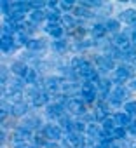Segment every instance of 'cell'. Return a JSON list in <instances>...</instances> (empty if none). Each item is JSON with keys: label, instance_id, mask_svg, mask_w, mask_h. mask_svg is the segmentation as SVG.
<instances>
[{"label": "cell", "instance_id": "6da1fadb", "mask_svg": "<svg viewBox=\"0 0 136 148\" xmlns=\"http://www.w3.org/2000/svg\"><path fill=\"white\" fill-rule=\"evenodd\" d=\"M134 66H131V64H120V66H117L115 70H113V82H117L119 86H122L124 82H127V80H131V79H134Z\"/></svg>", "mask_w": 136, "mask_h": 148}, {"label": "cell", "instance_id": "7a4b0ae2", "mask_svg": "<svg viewBox=\"0 0 136 148\" xmlns=\"http://www.w3.org/2000/svg\"><path fill=\"white\" fill-rule=\"evenodd\" d=\"M96 96H98V87H96L94 84L84 82V84L80 86V99H82L84 103H94Z\"/></svg>", "mask_w": 136, "mask_h": 148}, {"label": "cell", "instance_id": "3957f363", "mask_svg": "<svg viewBox=\"0 0 136 148\" xmlns=\"http://www.w3.org/2000/svg\"><path fill=\"white\" fill-rule=\"evenodd\" d=\"M66 112L72 113V115H86V103L80 99V98H70L66 103Z\"/></svg>", "mask_w": 136, "mask_h": 148}, {"label": "cell", "instance_id": "277c9868", "mask_svg": "<svg viewBox=\"0 0 136 148\" xmlns=\"http://www.w3.org/2000/svg\"><path fill=\"white\" fill-rule=\"evenodd\" d=\"M113 47H117V49L124 54V52L131 51L134 45H133V40H131L127 35H124V33H117V35H113Z\"/></svg>", "mask_w": 136, "mask_h": 148}, {"label": "cell", "instance_id": "5b68a950", "mask_svg": "<svg viewBox=\"0 0 136 148\" xmlns=\"http://www.w3.org/2000/svg\"><path fill=\"white\" fill-rule=\"evenodd\" d=\"M129 96V91L124 87V86H117V87H113L112 89V92H110V96H108V101L112 103V105H122V101L126 99Z\"/></svg>", "mask_w": 136, "mask_h": 148}, {"label": "cell", "instance_id": "8992f818", "mask_svg": "<svg viewBox=\"0 0 136 148\" xmlns=\"http://www.w3.org/2000/svg\"><path fill=\"white\" fill-rule=\"evenodd\" d=\"M84 141H86V138L80 132L72 131V132H66V136H65V143L68 148H84Z\"/></svg>", "mask_w": 136, "mask_h": 148}, {"label": "cell", "instance_id": "52a82bcc", "mask_svg": "<svg viewBox=\"0 0 136 148\" xmlns=\"http://www.w3.org/2000/svg\"><path fill=\"white\" fill-rule=\"evenodd\" d=\"M94 64L100 71H110V70H115V61L112 58H108L106 54H98L96 59H94Z\"/></svg>", "mask_w": 136, "mask_h": 148}, {"label": "cell", "instance_id": "ba28073f", "mask_svg": "<svg viewBox=\"0 0 136 148\" xmlns=\"http://www.w3.org/2000/svg\"><path fill=\"white\" fill-rule=\"evenodd\" d=\"M44 134H45V138L49 139V141H59L61 138H63V129L58 125V124H47L45 127H44Z\"/></svg>", "mask_w": 136, "mask_h": 148}, {"label": "cell", "instance_id": "9c48e42d", "mask_svg": "<svg viewBox=\"0 0 136 148\" xmlns=\"http://www.w3.org/2000/svg\"><path fill=\"white\" fill-rule=\"evenodd\" d=\"M12 73H14V77H19V79H25L28 75V71H30V66L25 63V61H14L9 68Z\"/></svg>", "mask_w": 136, "mask_h": 148}, {"label": "cell", "instance_id": "30bf717a", "mask_svg": "<svg viewBox=\"0 0 136 148\" xmlns=\"http://www.w3.org/2000/svg\"><path fill=\"white\" fill-rule=\"evenodd\" d=\"M59 89H61V80L58 79V77H47L45 79V82H44V91L47 92V94H58L59 92Z\"/></svg>", "mask_w": 136, "mask_h": 148}, {"label": "cell", "instance_id": "8fae6325", "mask_svg": "<svg viewBox=\"0 0 136 148\" xmlns=\"http://www.w3.org/2000/svg\"><path fill=\"white\" fill-rule=\"evenodd\" d=\"M45 32L52 37V40H59V38H63V35H65V28L61 26V23H49V21H47Z\"/></svg>", "mask_w": 136, "mask_h": 148}, {"label": "cell", "instance_id": "7c38bea8", "mask_svg": "<svg viewBox=\"0 0 136 148\" xmlns=\"http://www.w3.org/2000/svg\"><path fill=\"white\" fill-rule=\"evenodd\" d=\"M45 108H47L45 112H47V115H49L51 119H58V120H59L63 115H66V113H65V110H66V108H65L63 105H58V103H49Z\"/></svg>", "mask_w": 136, "mask_h": 148}, {"label": "cell", "instance_id": "4fadbf2b", "mask_svg": "<svg viewBox=\"0 0 136 148\" xmlns=\"http://www.w3.org/2000/svg\"><path fill=\"white\" fill-rule=\"evenodd\" d=\"M38 124H40L38 117H37V115H32V113H28L25 119H21V122H19V127H21V129H26V131H30V132H32V129L38 127Z\"/></svg>", "mask_w": 136, "mask_h": 148}, {"label": "cell", "instance_id": "5bb4252c", "mask_svg": "<svg viewBox=\"0 0 136 148\" xmlns=\"http://www.w3.org/2000/svg\"><path fill=\"white\" fill-rule=\"evenodd\" d=\"M5 87H9V92H23V89L26 87V82H25V79L12 77V79H9Z\"/></svg>", "mask_w": 136, "mask_h": 148}, {"label": "cell", "instance_id": "9a60e30c", "mask_svg": "<svg viewBox=\"0 0 136 148\" xmlns=\"http://www.w3.org/2000/svg\"><path fill=\"white\" fill-rule=\"evenodd\" d=\"M96 73V70H94V64H91L89 61H86L77 71H75V75H79V77H82V79H86V80H89L93 75Z\"/></svg>", "mask_w": 136, "mask_h": 148}, {"label": "cell", "instance_id": "2e32d148", "mask_svg": "<svg viewBox=\"0 0 136 148\" xmlns=\"http://www.w3.org/2000/svg\"><path fill=\"white\" fill-rule=\"evenodd\" d=\"M49 99H51V96L45 92V91H38L33 98H32V105L35 106V108H40V106H47L49 105Z\"/></svg>", "mask_w": 136, "mask_h": 148}, {"label": "cell", "instance_id": "e0dca14e", "mask_svg": "<svg viewBox=\"0 0 136 148\" xmlns=\"http://www.w3.org/2000/svg\"><path fill=\"white\" fill-rule=\"evenodd\" d=\"M113 119H115V124H117V127H124V129H127L129 125H131V115H127L126 112H117V113H113Z\"/></svg>", "mask_w": 136, "mask_h": 148}, {"label": "cell", "instance_id": "ac0fdd59", "mask_svg": "<svg viewBox=\"0 0 136 148\" xmlns=\"http://www.w3.org/2000/svg\"><path fill=\"white\" fill-rule=\"evenodd\" d=\"M61 91H63V94H66V96H72L75 91H80V86H79L75 80H63V82H61Z\"/></svg>", "mask_w": 136, "mask_h": 148}, {"label": "cell", "instance_id": "d6986e66", "mask_svg": "<svg viewBox=\"0 0 136 148\" xmlns=\"http://www.w3.org/2000/svg\"><path fill=\"white\" fill-rule=\"evenodd\" d=\"M119 21L126 23V25H136V9H126L120 12Z\"/></svg>", "mask_w": 136, "mask_h": 148}, {"label": "cell", "instance_id": "ffe728a7", "mask_svg": "<svg viewBox=\"0 0 136 148\" xmlns=\"http://www.w3.org/2000/svg\"><path fill=\"white\" fill-rule=\"evenodd\" d=\"M51 49H52V52H54V54L61 56V54H65V52L68 51V42H66L65 38L52 40V44H51Z\"/></svg>", "mask_w": 136, "mask_h": 148}, {"label": "cell", "instance_id": "44dd1931", "mask_svg": "<svg viewBox=\"0 0 136 148\" xmlns=\"http://www.w3.org/2000/svg\"><path fill=\"white\" fill-rule=\"evenodd\" d=\"M106 33H108V32H106V26H105L103 23H94V25L91 26V35H93V38H94V40L103 38Z\"/></svg>", "mask_w": 136, "mask_h": 148}, {"label": "cell", "instance_id": "7402d4cb", "mask_svg": "<svg viewBox=\"0 0 136 148\" xmlns=\"http://www.w3.org/2000/svg\"><path fill=\"white\" fill-rule=\"evenodd\" d=\"M26 49H28L30 52L42 51V49H45V40H44V38H30L28 44H26Z\"/></svg>", "mask_w": 136, "mask_h": 148}, {"label": "cell", "instance_id": "603a6c76", "mask_svg": "<svg viewBox=\"0 0 136 148\" xmlns=\"http://www.w3.org/2000/svg\"><path fill=\"white\" fill-rule=\"evenodd\" d=\"M28 16H30V21H32L33 25H40L42 21L47 19V11H44V9H40V11H32Z\"/></svg>", "mask_w": 136, "mask_h": 148}, {"label": "cell", "instance_id": "cb8c5ba5", "mask_svg": "<svg viewBox=\"0 0 136 148\" xmlns=\"http://www.w3.org/2000/svg\"><path fill=\"white\" fill-rule=\"evenodd\" d=\"M14 49H16L14 38L12 37H7V35H2V52L4 54H11Z\"/></svg>", "mask_w": 136, "mask_h": 148}, {"label": "cell", "instance_id": "d4e9b609", "mask_svg": "<svg viewBox=\"0 0 136 148\" xmlns=\"http://www.w3.org/2000/svg\"><path fill=\"white\" fill-rule=\"evenodd\" d=\"M61 26H63V28H68V30L77 28V18L72 16V14H63V18H61Z\"/></svg>", "mask_w": 136, "mask_h": 148}, {"label": "cell", "instance_id": "484cf974", "mask_svg": "<svg viewBox=\"0 0 136 148\" xmlns=\"http://www.w3.org/2000/svg\"><path fill=\"white\" fill-rule=\"evenodd\" d=\"M12 115L18 117V119H25V117L28 115V105H26V103L14 105V106H12Z\"/></svg>", "mask_w": 136, "mask_h": 148}, {"label": "cell", "instance_id": "4316f807", "mask_svg": "<svg viewBox=\"0 0 136 148\" xmlns=\"http://www.w3.org/2000/svg\"><path fill=\"white\" fill-rule=\"evenodd\" d=\"M103 125H101V129L105 131V134H108V136H112L113 134V131L117 129V124H115V119L113 117H108L106 120H103L101 122Z\"/></svg>", "mask_w": 136, "mask_h": 148}, {"label": "cell", "instance_id": "83f0119b", "mask_svg": "<svg viewBox=\"0 0 136 148\" xmlns=\"http://www.w3.org/2000/svg\"><path fill=\"white\" fill-rule=\"evenodd\" d=\"M58 122H59V127H61L63 131H68V132H72V131H73V122H75V120H72L68 115H63Z\"/></svg>", "mask_w": 136, "mask_h": 148}, {"label": "cell", "instance_id": "f1b7e54d", "mask_svg": "<svg viewBox=\"0 0 136 148\" xmlns=\"http://www.w3.org/2000/svg\"><path fill=\"white\" fill-rule=\"evenodd\" d=\"M25 82H26V84H30V86L38 84V70H37V68H30L28 75L25 77Z\"/></svg>", "mask_w": 136, "mask_h": 148}, {"label": "cell", "instance_id": "f546056e", "mask_svg": "<svg viewBox=\"0 0 136 148\" xmlns=\"http://www.w3.org/2000/svg\"><path fill=\"white\" fill-rule=\"evenodd\" d=\"M105 26H106V32H110V33H120L119 32V28H120V21L119 19H106V23H105Z\"/></svg>", "mask_w": 136, "mask_h": 148}, {"label": "cell", "instance_id": "4dcf8cb0", "mask_svg": "<svg viewBox=\"0 0 136 148\" xmlns=\"http://www.w3.org/2000/svg\"><path fill=\"white\" fill-rule=\"evenodd\" d=\"M4 99L9 101V103H12V106L14 105H19V103H25L23 101V92H9Z\"/></svg>", "mask_w": 136, "mask_h": 148}, {"label": "cell", "instance_id": "1f68e13d", "mask_svg": "<svg viewBox=\"0 0 136 148\" xmlns=\"http://www.w3.org/2000/svg\"><path fill=\"white\" fill-rule=\"evenodd\" d=\"M124 112L127 115H136V99H129L124 103Z\"/></svg>", "mask_w": 136, "mask_h": 148}, {"label": "cell", "instance_id": "d6a6232c", "mask_svg": "<svg viewBox=\"0 0 136 148\" xmlns=\"http://www.w3.org/2000/svg\"><path fill=\"white\" fill-rule=\"evenodd\" d=\"M77 7V4L75 2H59V9H61V12H66V14H70V11L72 9H75Z\"/></svg>", "mask_w": 136, "mask_h": 148}, {"label": "cell", "instance_id": "836d02e7", "mask_svg": "<svg viewBox=\"0 0 136 148\" xmlns=\"http://www.w3.org/2000/svg\"><path fill=\"white\" fill-rule=\"evenodd\" d=\"M126 134H127V129H124V127H117L115 131H113V134H112V139H126Z\"/></svg>", "mask_w": 136, "mask_h": 148}, {"label": "cell", "instance_id": "e575fe53", "mask_svg": "<svg viewBox=\"0 0 136 148\" xmlns=\"http://www.w3.org/2000/svg\"><path fill=\"white\" fill-rule=\"evenodd\" d=\"M127 132H129V134H133V136H136V120H133V122H131V125L127 127Z\"/></svg>", "mask_w": 136, "mask_h": 148}, {"label": "cell", "instance_id": "d590c367", "mask_svg": "<svg viewBox=\"0 0 136 148\" xmlns=\"http://www.w3.org/2000/svg\"><path fill=\"white\" fill-rule=\"evenodd\" d=\"M45 148H61V146H59V145H58V143H54V141H49V143H47V146H45Z\"/></svg>", "mask_w": 136, "mask_h": 148}, {"label": "cell", "instance_id": "8d00e7d4", "mask_svg": "<svg viewBox=\"0 0 136 148\" xmlns=\"http://www.w3.org/2000/svg\"><path fill=\"white\" fill-rule=\"evenodd\" d=\"M131 40H133V45L136 47V30L133 32V35H131Z\"/></svg>", "mask_w": 136, "mask_h": 148}, {"label": "cell", "instance_id": "74e56055", "mask_svg": "<svg viewBox=\"0 0 136 148\" xmlns=\"http://www.w3.org/2000/svg\"><path fill=\"white\" fill-rule=\"evenodd\" d=\"M131 87H133V89H136V79H134V80L131 82Z\"/></svg>", "mask_w": 136, "mask_h": 148}, {"label": "cell", "instance_id": "f35d334b", "mask_svg": "<svg viewBox=\"0 0 136 148\" xmlns=\"http://www.w3.org/2000/svg\"><path fill=\"white\" fill-rule=\"evenodd\" d=\"M110 148H120V146H117V145H112V146H110Z\"/></svg>", "mask_w": 136, "mask_h": 148}, {"label": "cell", "instance_id": "ab89813d", "mask_svg": "<svg viewBox=\"0 0 136 148\" xmlns=\"http://www.w3.org/2000/svg\"><path fill=\"white\" fill-rule=\"evenodd\" d=\"M133 66H134V68H136V58H134V61H133Z\"/></svg>", "mask_w": 136, "mask_h": 148}, {"label": "cell", "instance_id": "60d3db41", "mask_svg": "<svg viewBox=\"0 0 136 148\" xmlns=\"http://www.w3.org/2000/svg\"><path fill=\"white\" fill-rule=\"evenodd\" d=\"M84 148H89V146H84Z\"/></svg>", "mask_w": 136, "mask_h": 148}]
</instances>
